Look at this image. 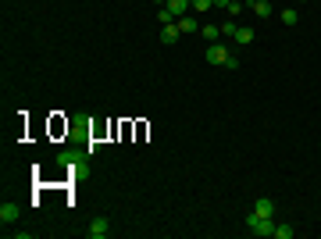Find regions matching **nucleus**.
Returning a JSON list of instances; mask_svg holds the SVG:
<instances>
[{"instance_id": "nucleus-1", "label": "nucleus", "mask_w": 321, "mask_h": 239, "mask_svg": "<svg viewBox=\"0 0 321 239\" xmlns=\"http://www.w3.org/2000/svg\"><path fill=\"white\" fill-rule=\"evenodd\" d=\"M246 229H250V236H275V218H268V214H257V211H250L246 214Z\"/></svg>"}, {"instance_id": "nucleus-2", "label": "nucleus", "mask_w": 321, "mask_h": 239, "mask_svg": "<svg viewBox=\"0 0 321 239\" xmlns=\"http://www.w3.org/2000/svg\"><path fill=\"white\" fill-rule=\"evenodd\" d=\"M86 236H89V239H107V236H111V218H104V214L93 218V222L86 225Z\"/></svg>"}, {"instance_id": "nucleus-3", "label": "nucleus", "mask_w": 321, "mask_h": 239, "mask_svg": "<svg viewBox=\"0 0 321 239\" xmlns=\"http://www.w3.org/2000/svg\"><path fill=\"white\" fill-rule=\"evenodd\" d=\"M229 61V47L225 43H207V65H225Z\"/></svg>"}, {"instance_id": "nucleus-4", "label": "nucleus", "mask_w": 321, "mask_h": 239, "mask_svg": "<svg viewBox=\"0 0 321 239\" xmlns=\"http://www.w3.org/2000/svg\"><path fill=\"white\" fill-rule=\"evenodd\" d=\"M178 36H182V29H178V22H171V25H164V29H161V43H168V47H171V43H175Z\"/></svg>"}, {"instance_id": "nucleus-5", "label": "nucleus", "mask_w": 321, "mask_h": 239, "mask_svg": "<svg viewBox=\"0 0 321 239\" xmlns=\"http://www.w3.org/2000/svg\"><path fill=\"white\" fill-rule=\"evenodd\" d=\"M18 214H22V207H18V204H4V207H0V222H4V225L18 222Z\"/></svg>"}, {"instance_id": "nucleus-6", "label": "nucleus", "mask_w": 321, "mask_h": 239, "mask_svg": "<svg viewBox=\"0 0 321 239\" xmlns=\"http://www.w3.org/2000/svg\"><path fill=\"white\" fill-rule=\"evenodd\" d=\"M164 7H168V11H171L175 18H182V14H189V7H193V0H168Z\"/></svg>"}, {"instance_id": "nucleus-7", "label": "nucleus", "mask_w": 321, "mask_h": 239, "mask_svg": "<svg viewBox=\"0 0 321 239\" xmlns=\"http://www.w3.org/2000/svg\"><path fill=\"white\" fill-rule=\"evenodd\" d=\"M175 22H178L182 32H200V22H196L193 14H182V18H175Z\"/></svg>"}, {"instance_id": "nucleus-8", "label": "nucleus", "mask_w": 321, "mask_h": 239, "mask_svg": "<svg viewBox=\"0 0 321 239\" xmlns=\"http://www.w3.org/2000/svg\"><path fill=\"white\" fill-rule=\"evenodd\" d=\"M253 211H257V214H268V218H275V200H268V196H260V200L253 204Z\"/></svg>"}, {"instance_id": "nucleus-9", "label": "nucleus", "mask_w": 321, "mask_h": 239, "mask_svg": "<svg viewBox=\"0 0 321 239\" xmlns=\"http://www.w3.org/2000/svg\"><path fill=\"white\" fill-rule=\"evenodd\" d=\"M271 11H275L271 0H253V14H257V18H271Z\"/></svg>"}, {"instance_id": "nucleus-10", "label": "nucleus", "mask_w": 321, "mask_h": 239, "mask_svg": "<svg viewBox=\"0 0 321 239\" xmlns=\"http://www.w3.org/2000/svg\"><path fill=\"white\" fill-rule=\"evenodd\" d=\"M200 36H204L207 43H218V36H222V25H200Z\"/></svg>"}, {"instance_id": "nucleus-11", "label": "nucleus", "mask_w": 321, "mask_h": 239, "mask_svg": "<svg viewBox=\"0 0 321 239\" xmlns=\"http://www.w3.org/2000/svg\"><path fill=\"white\" fill-rule=\"evenodd\" d=\"M239 47H246V43H253V29H243V25H236V36H232Z\"/></svg>"}, {"instance_id": "nucleus-12", "label": "nucleus", "mask_w": 321, "mask_h": 239, "mask_svg": "<svg viewBox=\"0 0 321 239\" xmlns=\"http://www.w3.org/2000/svg\"><path fill=\"white\" fill-rule=\"evenodd\" d=\"M275 239H293V225L289 222H275Z\"/></svg>"}, {"instance_id": "nucleus-13", "label": "nucleus", "mask_w": 321, "mask_h": 239, "mask_svg": "<svg viewBox=\"0 0 321 239\" xmlns=\"http://www.w3.org/2000/svg\"><path fill=\"white\" fill-rule=\"evenodd\" d=\"M214 7V0H193V11L196 14H204V11H211Z\"/></svg>"}, {"instance_id": "nucleus-14", "label": "nucleus", "mask_w": 321, "mask_h": 239, "mask_svg": "<svg viewBox=\"0 0 321 239\" xmlns=\"http://www.w3.org/2000/svg\"><path fill=\"white\" fill-rule=\"evenodd\" d=\"M157 22H161V25H171V22H175V14H171L168 7H161V11H157Z\"/></svg>"}, {"instance_id": "nucleus-15", "label": "nucleus", "mask_w": 321, "mask_h": 239, "mask_svg": "<svg viewBox=\"0 0 321 239\" xmlns=\"http://www.w3.org/2000/svg\"><path fill=\"white\" fill-rule=\"evenodd\" d=\"M282 22H286V25H296V22H300V14L289 7V11H282Z\"/></svg>"}, {"instance_id": "nucleus-16", "label": "nucleus", "mask_w": 321, "mask_h": 239, "mask_svg": "<svg viewBox=\"0 0 321 239\" xmlns=\"http://www.w3.org/2000/svg\"><path fill=\"white\" fill-rule=\"evenodd\" d=\"M222 36H229V39H232V36H236V22H225V25H222Z\"/></svg>"}, {"instance_id": "nucleus-17", "label": "nucleus", "mask_w": 321, "mask_h": 239, "mask_svg": "<svg viewBox=\"0 0 321 239\" xmlns=\"http://www.w3.org/2000/svg\"><path fill=\"white\" fill-rule=\"evenodd\" d=\"M222 68H229V72H236V68H239V57H236V54H229V61H225Z\"/></svg>"}, {"instance_id": "nucleus-18", "label": "nucleus", "mask_w": 321, "mask_h": 239, "mask_svg": "<svg viewBox=\"0 0 321 239\" xmlns=\"http://www.w3.org/2000/svg\"><path fill=\"white\" fill-rule=\"evenodd\" d=\"M225 11H229V14H232V18H239V11H243V4H239V0H232V4H229V7H225Z\"/></svg>"}, {"instance_id": "nucleus-19", "label": "nucleus", "mask_w": 321, "mask_h": 239, "mask_svg": "<svg viewBox=\"0 0 321 239\" xmlns=\"http://www.w3.org/2000/svg\"><path fill=\"white\" fill-rule=\"evenodd\" d=\"M214 4H218V7H229V4H232V0H214Z\"/></svg>"}, {"instance_id": "nucleus-20", "label": "nucleus", "mask_w": 321, "mask_h": 239, "mask_svg": "<svg viewBox=\"0 0 321 239\" xmlns=\"http://www.w3.org/2000/svg\"><path fill=\"white\" fill-rule=\"evenodd\" d=\"M157 4H161V7H164V4H168V0H157Z\"/></svg>"}]
</instances>
